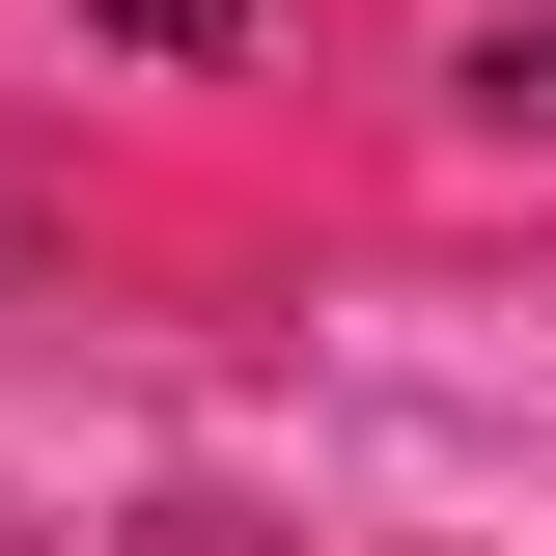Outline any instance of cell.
<instances>
[{
	"mask_svg": "<svg viewBox=\"0 0 556 556\" xmlns=\"http://www.w3.org/2000/svg\"><path fill=\"white\" fill-rule=\"evenodd\" d=\"M112 28H167V56H223V28H251V0H112Z\"/></svg>",
	"mask_w": 556,
	"mask_h": 556,
	"instance_id": "2",
	"label": "cell"
},
{
	"mask_svg": "<svg viewBox=\"0 0 556 556\" xmlns=\"http://www.w3.org/2000/svg\"><path fill=\"white\" fill-rule=\"evenodd\" d=\"M473 112H556V28H501V56H473Z\"/></svg>",
	"mask_w": 556,
	"mask_h": 556,
	"instance_id": "1",
	"label": "cell"
}]
</instances>
